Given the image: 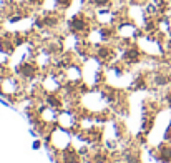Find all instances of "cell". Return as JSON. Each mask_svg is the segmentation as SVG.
<instances>
[{"instance_id": "7a4b0ae2", "label": "cell", "mask_w": 171, "mask_h": 163, "mask_svg": "<svg viewBox=\"0 0 171 163\" xmlns=\"http://www.w3.org/2000/svg\"><path fill=\"white\" fill-rule=\"evenodd\" d=\"M106 2H108V0H95V3H97V5H105Z\"/></svg>"}, {"instance_id": "6da1fadb", "label": "cell", "mask_w": 171, "mask_h": 163, "mask_svg": "<svg viewBox=\"0 0 171 163\" xmlns=\"http://www.w3.org/2000/svg\"><path fill=\"white\" fill-rule=\"evenodd\" d=\"M70 27H72L73 30H83L85 29V22H83L81 18H73L72 23H70Z\"/></svg>"}, {"instance_id": "277c9868", "label": "cell", "mask_w": 171, "mask_h": 163, "mask_svg": "<svg viewBox=\"0 0 171 163\" xmlns=\"http://www.w3.org/2000/svg\"><path fill=\"white\" fill-rule=\"evenodd\" d=\"M32 2H37V0H32Z\"/></svg>"}, {"instance_id": "3957f363", "label": "cell", "mask_w": 171, "mask_h": 163, "mask_svg": "<svg viewBox=\"0 0 171 163\" xmlns=\"http://www.w3.org/2000/svg\"><path fill=\"white\" fill-rule=\"evenodd\" d=\"M168 100H170V103H171V95H170V97H168Z\"/></svg>"}]
</instances>
